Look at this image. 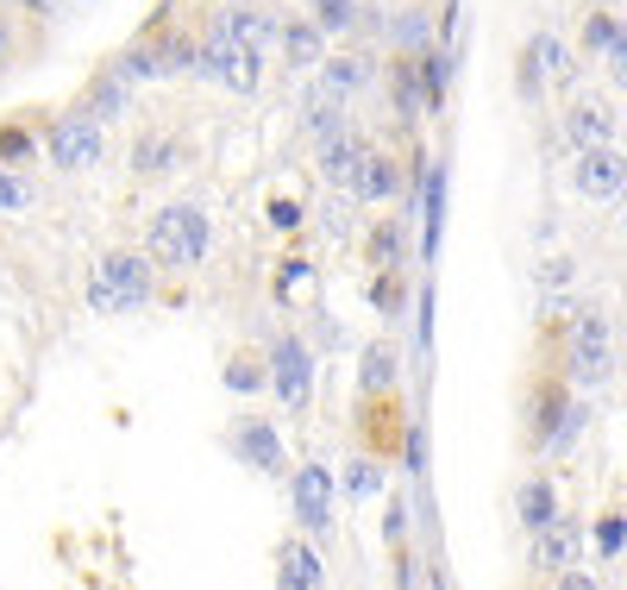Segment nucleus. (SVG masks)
<instances>
[{
  "label": "nucleus",
  "instance_id": "obj_4",
  "mask_svg": "<svg viewBox=\"0 0 627 590\" xmlns=\"http://www.w3.org/2000/svg\"><path fill=\"white\" fill-rule=\"evenodd\" d=\"M45 152L50 164L63 170V177H82V170H95L100 152H107V139H100V120L88 107H75V113H57L45 132Z\"/></svg>",
  "mask_w": 627,
  "mask_h": 590
},
{
  "label": "nucleus",
  "instance_id": "obj_9",
  "mask_svg": "<svg viewBox=\"0 0 627 590\" xmlns=\"http://www.w3.org/2000/svg\"><path fill=\"white\" fill-rule=\"evenodd\" d=\"M577 553H583V521L577 515H552L546 528L533 534V553H527V565H533V578H558V571H571Z\"/></svg>",
  "mask_w": 627,
  "mask_h": 590
},
{
  "label": "nucleus",
  "instance_id": "obj_1",
  "mask_svg": "<svg viewBox=\"0 0 627 590\" xmlns=\"http://www.w3.org/2000/svg\"><path fill=\"white\" fill-rule=\"evenodd\" d=\"M145 252L157 257V270H195L214 252V220L201 202H170L150 214L145 227Z\"/></svg>",
  "mask_w": 627,
  "mask_h": 590
},
{
  "label": "nucleus",
  "instance_id": "obj_47",
  "mask_svg": "<svg viewBox=\"0 0 627 590\" xmlns=\"http://www.w3.org/2000/svg\"><path fill=\"white\" fill-rule=\"evenodd\" d=\"M7 7H20L32 20H57V13H63V0H7Z\"/></svg>",
  "mask_w": 627,
  "mask_h": 590
},
{
  "label": "nucleus",
  "instance_id": "obj_37",
  "mask_svg": "<svg viewBox=\"0 0 627 590\" xmlns=\"http://www.w3.org/2000/svg\"><path fill=\"white\" fill-rule=\"evenodd\" d=\"M195 38H182V32H176V38H164V45H157V63H164V76H182V70H195Z\"/></svg>",
  "mask_w": 627,
  "mask_h": 590
},
{
  "label": "nucleus",
  "instance_id": "obj_26",
  "mask_svg": "<svg viewBox=\"0 0 627 590\" xmlns=\"http://www.w3.org/2000/svg\"><path fill=\"white\" fill-rule=\"evenodd\" d=\"M371 257L383 270H401V264H408V214H389V220L371 232Z\"/></svg>",
  "mask_w": 627,
  "mask_h": 590
},
{
  "label": "nucleus",
  "instance_id": "obj_13",
  "mask_svg": "<svg viewBox=\"0 0 627 590\" xmlns=\"http://www.w3.org/2000/svg\"><path fill=\"white\" fill-rule=\"evenodd\" d=\"M615 107L608 101H571L565 107V139L571 152H590V145H615Z\"/></svg>",
  "mask_w": 627,
  "mask_h": 590
},
{
  "label": "nucleus",
  "instance_id": "obj_14",
  "mask_svg": "<svg viewBox=\"0 0 627 590\" xmlns=\"http://www.w3.org/2000/svg\"><path fill=\"white\" fill-rule=\"evenodd\" d=\"M364 152H371V145H364L358 132L326 139V145H321V182H326V189H346V195H351V182H358V170H364Z\"/></svg>",
  "mask_w": 627,
  "mask_h": 590
},
{
  "label": "nucleus",
  "instance_id": "obj_17",
  "mask_svg": "<svg viewBox=\"0 0 627 590\" xmlns=\"http://www.w3.org/2000/svg\"><path fill=\"white\" fill-rule=\"evenodd\" d=\"M351 195H358V202H396L401 195V157L364 152V170H358V182H351Z\"/></svg>",
  "mask_w": 627,
  "mask_h": 590
},
{
  "label": "nucleus",
  "instance_id": "obj_23",
  "mask_svg": "<svg viewBox=\"0 0 627 590\" xmlns=\"http://www.w3.org/2000/svg\"><path fill=\"white\" fill-rule=\"evenodd\" d=\"M38 207V177H25L20 164H0V220H20Z\"/></svg>",
  "mask_w": 627,
  "mask_h": 590
},
{
  "label": "nucleus",
  "instance_id": "obj_19",
  "mask_svg": "<svg viewBox=\"0 0 627 590\" xmlns=\"http://www.w3.org/2000/svg\"><path fill=\"white\" fill-rule=\"evenodd\" d=\"M276 585L282 590H321L326 585V559L308 546V540H289V546H282V565H276Z\"/></svg>",
  "mask_w": 627,
  "mask_h": 590
},
{
  "label": "nucleus",
  "instance_id": "obj_44",
  "mask_svg": "<svg viewBox=\"0 0 627 590\" xmlns=\"http://www.w3.org/2000/svg\"><path fill=\"white\" fill-rule=\"evenodd\" d=\"M383 540H408V503H401V496H389V515H383Z\"/></svg>",
  "mask_w": 627,
  "mask_h": 590
},
{
  "label": "nucleus",
  "instance_id": "obj_41",
  "mask_svg": "<svg viewBox=\"0 0 627 590\" xmlns=\"http://www.w3.org/2000/svg\"><path fill=\"white\" fill-rule=\"evenodd\" d=\"M301 282H308V264H301V257H289V264L276 270V302H289V296H296Z\"/></svg>",
  "mask_w": 627,
  "mask_h": 590
},
{
  "label": "nucleus",
  "instance_id": "obj_39",
  "mask_svg": "<svg viewBox=\"0 0 627 590\" xmlns=\"http://www.w3.org/2000/svg\"><path fill=\"white\" fill-rule=\"evenodd\" d=\"M596 546H602V559H615L627 546V515H602L596 521Z\"/></svg>",
  "mask_w": 627,
  "mask_h": 590
},
{
  "label": "nucleus",
  "instance_id": "obj_8",
  "mask_svg": "<svg viewBox=\"0 0 627 590\" xmlns=\"http://www.w3.org/2000/svg\"><path fill=\"white\" fill-rule=\"evenodd\" d=\"M571 189L583 202H615L627 189V152L622 145H590L571 157Z\"/></svg>",
  "mask_w": 627,
  "mask_h": 590
},
{
  "label": "nucleus",
  "instance_id": "obj_6",
  "mask_svg": "<svg viewBox=\"0 0 627 590\" xmlns=\"http://www.w3.org/2000/svg\"><path fill=\"white\" fill-rule=\"evenodd\" d=\"M257 63H264V51H245V45H232V38H214V32H207L189 76L214 82V88H232V95H251V88H257Z\"/></svg>",
  "mask_w": 627,
  "mask_h": 590
},
{
  "label": "nucleus",
  "instance_id": "obj_48",
  "mask_svg": "<svg viewBox=\"0 0 627 590\" xmlns=\"http://www.w3.org/2000/svg\"><path fill=\"white\" fill-rule=\"evenodd\" d=\"M558 585L565 590H596V578H590V571H558Z\"/></svg>",
  "mask_w": 627,
  "mask_h": 590
},
{
  "label": "nucleus",
  "instance_id": "obj_36",
  "mask_svg": "<svg viewBox=\"0 0 627 590\" xmlns=\"http://www.w3.org/2000/svg\"><path fill=\"white\" fill-rule=\"evenodd\" d=\"M32 152H38V132L25 127V120L0 127V164H32Z\"/></svg>",
  "mask_w": 627,
  "mask_h": 590
},
{
  "label": "nucleus",
  "instance_id": "obj_43",
  "mask_svg": "<svg viewBox=\"0 0 627 590\" xmlns=\"http://www.w3.org/2000/svg\"><path fill=\"white\" fill-rule=\"evenodd\" d=\"M602 63H608V76H615V82L627 88V20H622V32H615V45L602 51Z\"/></svg>",
  "mask_w": 627,
  "mask_h": 590
},
{
  "label": "nucleus",
  "instance_id": "obj_30",
  "mask_svg": "<svg viewBox=\"0 0 627 590\" xmlns=\"http://www.w3.org/2000/svg\"><path fill=\"white\" fill-rule=\"evenodd\" d=\"M396 107H401V120H421V107H426V88H421L414 57H401L396 63ZM426 113H433V107H426Z\"/></svg>",
  "mask_w": 627,
  "mask_h": 590
},
{
  "label": "nucleus",
  "instance_id": "obj_27",
  "mask_svg": "<svg viewBox=\"0 0 627 590\" xmlns=\"http://www.w3.org/2000/svg\"><path fill=\"white\" fill-rule=\"evenodd\" d=\"M571 409V396H565V389H540V396H533V414H527V440H533V446H540V453H546V440H552V428H558V414Z\"/></svg>",
  "mask_w": 627,
  "mask_h": 590
},
{
  "label": "nucleus",
  "instance_id": "obj_18",
  "mask_svg": "<svg viewBox=\"0 0 627 590\" xmlns=\"http://www.w3.org/2000/svg\"><path fill=\"white\" fill-rule=\"evenodd\" d=\"M552 515H558V490H552V478H540V471L521 478V484H515V521H521L527 534H540Z\"/></svg>",
  "mask_w": 627,
  "mask_h": 590
},
{
  "label": "nucleus",
  "instance_id": "obj_31",
  "mask_svg": "<svg viewBox=\"0 0 627 590\" xmlns=\"http://www.w3.org/2000/svg\"><path fill=\"white\" fill-rule=\"evenodd\" d=\"M364 13L371 7H358V0H314V26L333 38V32H351V26H364Z\"/></svg>",
  "mask_w": 627,
  "mask_h": 590
},
{
  "label": "nucleus",
  "instance_id": "obj_46",
  "mask_svg": "<svg viewBox=\"0 0 627 590\" xmlns=\"http://www.w3.org/2000/svg\"><path fill=\"white\" fill-rule=\"evenodd\" d=\"M13 51H20V26H13V13L0 7V70L13 63Z\"/></svg>",
  "mask_w": 627,
  "mask_h": 590
},
{
  "label": "nucleus",
  "instance_id": "obj_16",
  "mask_svg": "<svg viewBox=\"0 0 627 590\" xmlns=\"http://www.w3.org/2000/svg\"><path fill=\"white\" fill-rule=\"evenodd\" d=\"M346 101H351V95H333L326 82H314V95H308V113H301V132H308L314 145H326V139L351 132V127H346Z\"/></svg>",
  "mask_w": 627,
  "mask_h": 590
},
{
  "label": "nucleus",
  "instance_id": "obj_22",
  "mask_svg": "<svg viewBox=\"0 0 627 590\" xmlns=\"http://www.w3.org/2000/svg\"><path fill=\"white\" fill-rule=\"evenodd\" d=\"M176 157H182V139H176V132H138V145H132V170H138V177H170Z\"/></svg>",
  "mask_w": 627,
  "mask_h": 590
},
{
  "label": "nucleus",
  "instance_id": "obj_7",
  "mask_svg": "<svg viewBox=\"0 0 627 590\" xmlns=\"http://www.w3.org/2000/svg\"><path fill=\"white\" fill-rule=\"evenodd\" d=\"M333 496H339V484H333V471H326L321 459L296 465V478H289V509H296V521L308 534H326V528H333Z\"/></svg>",
  "mask_w": 627,
  "mask_h": 590
},
{
  "label": "nucleus",
  "instance_id": "obj_20",
  "mask_svg": "<svg viewBox=\"0 0 627 590\" xmlns=\"http://www.w3.org/2000/svg\"><path fill=\"white\" fill-rule=\"evenodd\" d=\"M82 107L95 113L100 127H113V120H125V113H132V82H125L120 70H107V76H95V82H88Z\"/></svg>",
  "mask_w": 627,
  "mask_h": 590
},
{
  "label": "nucleus",
  "instance_id": "obj_28",
  "mask_svg": "<svg viewBox=\"0 0 627 590\" xmlns=\"http://www.w3.org/2000/svg\"><path fill=\"white\" fill-rule=\"evenodd\" d=\"M527 51L540 57L546 82H571V76H577V63H571V51L558 45V32H533V38H527Z\"/></svg>",
  "mask_w": 627,
  "mask_h": 590
},
{
  "label": "nucleus",
  "instance_id": "obj_15",
  "mask_svg": "<svg viewBox=\"0 0 627 590\" xmlns=\"http://www.w3.org/2000/svg\"><path fill=\"white\" fill-rule=\"evenodd\" d=\"M276 51H282V63H289V70H321V63H326V32L314 26V20H282Z\"/></svg>",
  "mask_w": 627,
  "mask_h": 590
},
{
  "label": "nucleus",
  "instance_id": "obj_32",
  "mask_svg": "<svg viewBox=\"0 0 627 590\" xmlns=\"http://www.w3.org/2000/svg\"><path fill=\"white\" fill-rule=\"evenodd\" d=\"M583 428H590V402H577V396H571V409L558 414V428H552V440H546V453H552V459H565Z\"/></svg>",
  "mask_w": 627,
  "mask_h": 590
},
{
  "label": "nucleus",
  "instance_id": "obj_45",
  "mask_svg": "<svg viewBox=\"0 0 627 590\" xmlns=\"http://www.w3.org/2000/svg\"><path fill=\"white\" fill-rule=\"evenodd\" d=\"M270 227H276V232H296V227H301V202L276 195V202H270Z\"/></svg>",
  "mask_w": 627,
  "mask_h": 590
},
{
  "label": "nucleus",
  "instance_id": "obj_11",
  "mask_svg": "<svg viewBox=\"0 0 627 590\" xmlns=\"http://www.w3.org/2000/svg\"><path fill=\"white\" fill-rule=\"evenodd\" d=\"M207 32H214V38H232V45H245V51H270L276 32H282V20H270L264 7H239V0H232V7H220V13L207 20Z\"/></svg>",
  "mask_w": 627,
  "mask_h": 590
},
{
  "label": "nucleus",
  "instance_id": "obj_42",
  "mask_svg": "<svg viewBox=\"0 0 627 590\" xmlns=\"http://www.w3.org/2000/svg\"><path fill=\"white\" fill-rule=\"evenodd\" d=\"M571 257H546V264H540V289H571Z\"/></svg>",
  "mask_w": 627,
  "mask_h": 590
},
{
  "label": "nucleus",
  "instance_id": "obj_29",
  "mask_svg": "<svg viewBox=\"0 0 627 590\" xmlns=\"http://www.w3.org/2000/svg\"><path fill=\"white\" fill-rule=\"evenodd\" d=\"M615 32H622V20H615V13H602V7H590V13H583V26H577L583 57H602L608 45H615Z\"/></svg>",
  "mask_w": 627,
  "mask_h": 590
},
{
  "label": "nucleus",
  "instance_id": "obj_2",
  "mask_svg": "<svg viewBox=\"0 0 627 590\" xmlns=\"http://www.w3.org/2000/svg\"><path fill=\"white\" fill-rule=\"evenodd\" d=\"M157 296V257L150 252H107L88 277V314H138Z\"/></svg>",
  "mask_w": 627,
  "mask_h": 590
},
{
  "label": "nucleus",
  "instance_id": "obj_24",
  "mask_svg": "<svg viewBox=\"0 0 627 590\" xmlns=\"http://www.w3.org/2000/svg\"><path fill=\"white\" fill-rule=\"evenodd\" d=\"M414 70H421L426 107L439 113V107H446V88H451V51H446V45H439V51H433V45H421V51H414Z\"/></svg>",
  "mask_w": 627,
  "mask_h": 590
},
{
  "label": "nucleus",
  "instance_id": "obj_21",
  "mask_svg": "<svg viewBox=\"0 0 627 590\" xmlns=\"http://www.w3.org/2000/svg\"><path fill=\"white\" fill-rule=\"evenodd\" d=\"M321 82L333 88V95H358V88H371L376 82V63L364 51H339L321 63Z\"/></svg>",
  "mask_w": 627,
  "mask_h": 590
},
{
  "label": "nucleus",
  "instance_id": "obj_38",
  "mask_svg": "<svg viewBox=\"0 0 627 590\" xmlns=\"http://www.w3.org/2000/svg\"><path fill=\"white\" fill-rule=\"evenodd\" d=\"M346 490L351 496H376V490H383V459H351Z\"/></svg>",
  "mask_w": 627,
  "mask_h": 590
},
{
  "label": "nucleus",
  "instance_id": "obj_12",
  "mask_svg": "<svg viewBox=\"0 0 627 590\" xmlns=\"http://www.w3.org/2000/svg\"><path fill=\"white\" fill-rule=\"evenodd\" d=\"M396 384H401V352L389 339H371L364 359H358V396H364V402H383V396H396Z\"/></svg>",
  "mask_w": 627,
  "mask_h": 590
},
{
  "label": "nucleus",
  "instance_id": "obj_34",
  "mask_svg": "<svg viewBox=\"0 0 627 590\" xmlns=\"http://www.w3.org/2000/svg\"><path fill=\"white\" fill-rule=\"evenodd\" d=\"M220 377H226V389L251 396V389H264V384H270V359H245V352H239V359L226 364Z\"/></svg>",
  "mask_w": 627,
  "mask_h": 590
},
{
  "label": "nucleus",
  "instance_id": "obj_35",
  "mask_svg": "<svg viewBox=\"0 0 627 590\" xmlns=\"http://www.w3.org/2000/svg\"><path fill=\"white\" fill-rule=\"evenodd\" d=\"M113 70H120L132 88H138V82H157V76H164V63H157V45H132V51H120V63H113Z\"/></svg>",
  "mask_w": 627,
  "mask_h": 590
},
{
  "label": "nucleus",
  "instance_id": "obj_10",
  "mask_svg": "<svg viewBox=\"0 0 627 590\" xmlns=\"http://www.w3.org/2000/svg\"><path fill=\"white\" fill-rule=\"evenodd\" d=\"M226 453L251 471H264V478H282L289 465H282V434H276L264 414H245L239 428H226Z\"/></svg>",
  "mask_w": 627,
  "mask_h": 590
},
{
  "label": "nucleus",
  "instance_id": "obj_33",
  "mask_svg": "<svg viewBox=\"0 0 627 590\" xmlns=\"http://www.w3.org/2000/svg\"><path fill=\"white\" fill-rule=\"evenodd\" d=\"M371 302H376L383 314H389V321H401V314H408V282H401V270H376Z\"/></svg>",
  "mask_w": 627,
  "mask_h": 590
},
{
  "label": "nucleus",
  "instance_id": "obj_25",
  "mask_svg": "<svg viewBox=\"0 0 627 590\" xmlns=\"http://www.w3.org/2000/svg\"><path fill=\"white\" fill-rule=\"evenodd\" d=\"M383 38H389V51H421L426 38H433V13L426 7H401L396 20L383 26Z\"/></svg>",
  "mask_w": 627,
  "mask_h": 590
},
{
  "label": "nucleus",
  "instance_id": "obj_5",
  "mask_svg": "<svg viewBox=\"0 0 627 590\" xmlns=\"http://www.w3.org/2000/svg\"><path fill=\"white\" fill-rule=\"evenodd\" d=\"M270 389H276V402L289 414H308L314 409V346L301 334H282L270 346Z\"/></svg>",
  "mask_w": 627,
  "mask_h": 590
},
{
  "label": "nucleus",
  "instance_id": "obj_40",
  "mask_svg": "<svg viewBox=\"0 0 627 590\" xmlns=\"http://www.w3.org/2000/svg\"><path fill=\"white\" fill-rule=\"evenodd\" d=\"M401 459H408V471H414V478L426 471V428H421V421H408V440H401Z\"/></svg>",
  "mask_w": 627,
  "mask_h": 590
},
{
  "label": "nucleus",
  "instance_id": "obj_3",
  "mask_svg": "<svg viewBox=\"0 0 627 590\" xmlns=\"http://www.w3.org/2000/svg\"><path fill=\"white\" fill-rule=\"evenodd\" d=\"M565 377L571 389H602L615 377V334H608V314L577 302V314L565 321Z\"/></svg>",
  "mask_w": 627,
  "mask_h": 590
}]
</instances>
